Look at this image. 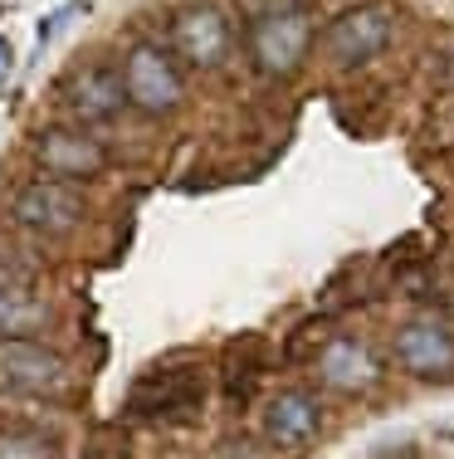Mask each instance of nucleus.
Returning a JSON list of instances; mask_svg holds the SVG:
<instances>
[{
	"label": "nucleus",
	"mask_w": 454,
	"mask_h": 459,
	"mask_svg": "<svg viewBox=\"0 0 454 459\" xmlns=\"http://www.w3.org/2000/svg\"><path fill=\"white\" fill-rule=\"evenodd\" d=\"M73 386L69 357H59L35 333L25 337H0V391L25 401H59Z\"/></svg>",
	"instance_id": "1"
},
{
	"label": "nucleus",
	"mask_w": 454,
	"mask_h": 459,
	"mask_svg": "<svg viewBox=\"0 0 454 459\" xmlns=\"http://www.w3.org/2000/svg\"><path fill=\"white\" fill-rule=\"evenodd\" d=\"M313 49V20L303 5H274L259 10L250 25V59L264 79H288L303 69Z\"/></svg>",
	"instance_id": "2"
},
{
	"label": "nucleus",
	"mask_w": 454,
	"mask_h": 459,
	"mask_svg": "<svg viewBox=\"0 0 454 459\" xmlns=\"http://www.w3.org/2000/svg\"><path fill=\"white\" fill-rule=\"evenodd\" d=\"M123 89L127 108L142 117H171L186 98V79H181V59L161 45H133L123 59Z\"/></svg>",
	"instance_id": "3"
},
{
	"label": "nucleus",
	"mask_w": 454,
	"mask_h": 459,
	"mask_svg": "<svg viewBox=\"0 0 454 459\" xmlns=\"http://www.w3.org/2000/svg\"><path fill=\"white\" fill-rule=\"evenodd\" d=\"M89 215V195L64 177H45V181H25L15 195H10V221H15L25 235H69V230L83 225Z\"/></svg>",
	"instance_id": "4"
},
{
	"label": "nucleus",
	"mask_w": 454,
	"mask_h": 459,
	"mask_svg": "<svg viewBox=\"0 0 454 459\" xmlns=\"http://www.w3.org/2000/svg\"><path fill=\"white\" fill-rule=\"evenodd\" d=\"M391 35H396L391 5L366 0V5L342 10V15L322 30V54H328L338 69H362V64H372L376 54L391 45Z\"/></svg>",
	"instance_id": "5"
},
{
	"label": "nucleus",
	"mask_w": 454,
	"mask_h": 459,
	"mask_svg": "<svg viewBox=\"0 0 454 459\" xmlns=\"http://www.w3.org/2000/svg\"><path fill=\"white\" fill-rule=\"evenodd\" d=\"M171 54L191 69H220L235 54V25L220 5H181L171 15Z\"/></svg>",
	"instance_id": "6"
},
{
	"label": "nucleus",
	"mask_w": 454,
	"mask_h": 459,
	"mask_svg": "<svg viewBox=\"0 0 454 459\" xmlns=\"http://www.w3.org/2000/svg\"><path fill=\"white\" fill-rule=\"evenodd\" d=\"M205 401V371L201 367H171L147 377L142 386L133 391L127 411L137 420H191Z\"/></svg>",
	"instance_id": "7"
},
{
	"label": "nucleus",
	"mask_w": 454,
	"mask_h": 459,
	"mask_svg": "<svg viewBox=\"0 0 454 459\" xmlns=\"http://www.w3.org/2000/svg\"><path fill=\"white\" fill-rule=\"evenodd\" d=\"M401 371H410L415 381H450L454 377V327L440 318H410L396 327L391 342Z\"/></svg>",
	"instance_id": "8"
},
{
	"label": "nucleus",
	"mask_w": 454,
	"mask_h": 459,
	"mask_svg": "<svg viewBox=\"0 0 454 459\" xmlns=\"http://www.w3.org/2000/svg\"><path fill=\"white\" fill-rule=\"evenodd\" d=\"M64 103L79 123L89 127H103V123H117L127 113V89H123V69L113 64H83L64 79Z\"/></svg>",
	"instance_id": "9"
},
{
	"label": "nucleus",
	"mask_w": 454,
	"mask_h": 459,
	"mask_svg": "<svg viewBox=\"0 0 454 459\" xmlns=\"http://www.w3.org/2000/svg\"><path fill=\"white\" fill-rule=\"evenodd\" d=\"M30 157H35L39 171L64 181H89L107 171V152L99 137H89L83 127H45L35 142H30Z\"/></svg>",
	"instance_id": "10"
},
{
	"label": "nucleus",
	"mask_w": 454,
	"mask_h": 459,
	"mask_svg": "<svg viewBox=\"0 0 454 459\" xmlns=\"http://www.w3.org/2000/svg\"><path fill=\"white\" fill-rule=\"evenodd\" d=\"M322 386L338 391V396H366V391L381 386V357L362 342V337H328L313 357Z\"/></svg>",
	"instance_id": "11"
},
{
	"label": "nucleus",
	"mask_w": 454,
	"mask_h": 459,
	"mask_svg": "<svg viewBox=\"0 0 454 459\" xmlns=\"http://www.w3.org/2000/svg\"><path fill=\"white\" fill-rule=\"evenodd\" d=\"M322 435V406L313 391H278L264 406V440L274 450H308Z\"/></svg>",
	"instance_id": "12"
},
{
	"label": "nucleus",
	"mask_w": 454,
	"mask_h": 459,
	"mask_svg": "<svg viewBox=\"0 0 454 459\" xmlns=\"http://www.w3.org/2000/svg\"><path fill=\"white\" fill-rule=\"evenodd\" d=\"M49 327V299H39L25 274L0 269V337H25Z\"/></svg>",
	"instance_id": "13"
},
{
	"label": "nucleus",
	"mask_w": 454,
	"mask_h": 459,
	"mask_svg": "<svg viewBox=\"0 0 454 459\" xmlns=\"http://www.w3.org/2000/svg\"><path fill=\"white\" fill-rule=\"evenodd\" d=\"M0 459H59V445H54L45 430L5 425V430H0Z\"/></svg>",
	"instance_id": "14"
},
{
	"label": "nucleus",
	"mask_w": 454,
	"mask_h": 459,
	"mask_svg": "<svg viewBox=\"0 0 454 459\" xmlns=\"http://www.w3.org/2000/svg\"><path fill=\"white\" fill-rule=\"evenodd\" d=\"M215 459H264V455H259L250 440H230V445H220V450H215Z\"/></svg>",
	"instance_id": "15"
},
{
	"label": "nucleus",
	"mask_w": 454,
	"mask_h": 459,
	"mask_svg": "<svg viewBox=\"0 0 454 459\" xmlns=\"http://www.w3.org/2000/svg\"><path fill=\"white\" fill-rule=\"evenodd\" d=\"M10 64H15V54H10V39H0V83L10 79Z\"/></svg>",
	"instance_id": "16"
}]
</instances>
